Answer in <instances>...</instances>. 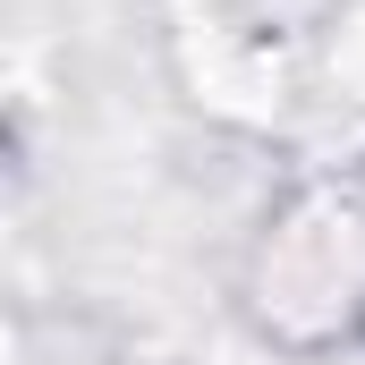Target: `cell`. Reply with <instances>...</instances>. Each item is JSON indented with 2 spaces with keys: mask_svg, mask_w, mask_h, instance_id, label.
I'll return each instance as SVG.
<instances>
[{
  "mask_svg": "<svg viewBox=\"0 0 365 365\" xmlns=\"http://www.w3.org/2000/svg\"><path fill=\"white\" fill-rule=\"evenodd\" d=\"M264 323H289V306H323L349 323V306L365 297V238L349 221V204L331 195H306L280 212V230L264 221Z\"/></svg>",
  "mask_w": 365,
  "mask_h": 365,
  "instance_id": "obj_1",
  "label": "cell"
}]
</instances>
